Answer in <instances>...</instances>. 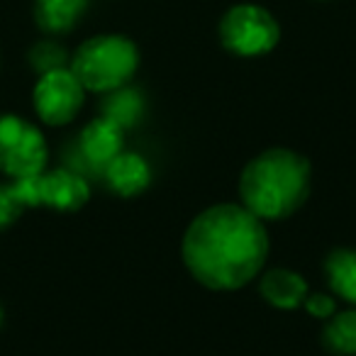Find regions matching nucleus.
I'll use <instances>...</instances> for the list:
<instances>
[{
  "label": "nucleus",
  "mask_w": 356,
  "mask_h": 356,
  "mask_svg": "<svg viewBox=\"0 0 356 356\" xmlns=\"http://www.w3.org/2000/svg\"><path fill=\"white\" fill-rule=\"evenodd\" d=\"M268 229L242 203L203 210L184 234V264L210 291H237L261 273L268 259Z\"/></svg>",
  "instance_id": "1"
},
{
  "label": "nucleus",
  "mask_w": 356,
  "mask_h": 356,
  "mask_svg": "<svg viewBox=\"0 0 356 356\" xmlns=\"http://www.w3.org/2000/svg\"><path fill=\"white\" fill-rule=\"evenodd\" d=\"M312 168L302 154L273 147L254 156L239 176L242 205L259 220L291 218L310 195Z\"/></svg>",
  "instance_id": "2"
},
{
  "label": "nucleus",
  "mask_w": 356,
  "mask_h": 356,
  "mask_svg": "<svg viewBox=\"0 0 356 356\" xmlns=\"http://www.w3.org/2000/svg\"><path fill=\"white\" fill-rule=\"evenodd\" d=\"M139 66V51L122 35H98L83 42L71 59V71L86 90L110 93L129 83Z\"/></svg>",
  "instance_id": "3"
},
{
  "label": "nucleus",
  "mask_w": 356,
  "mask_h": 356,
  "mask_svg": "<svg viewBox=\"0 0 356 356\" xmlns=\"http://www.w3.org/2000/svg\"><path fill=\"white\" fill-rule=\"evenodd\" d=\"M220 40L225 49L237 56H264L278 44L281 27L276 17L261 6H234L220 22Z\"/></svg>",
  "instance_id": "4"
},
{
  "label": "nucleus",
  "mask_w": 356,
  "mask_h": 356,
  "mask_svg": "<svg viewBox=\"0 0 356 356\" xmlns=\"http://www.w3.org/2000/svg\"><path fill=\"white\" fill-rule=\"evenodd\" d=\"M13 188L25 208L47 205L61 213L81 210L90 198L88 181L71 168H54V171H42L37 176L13 178Z\"/></svg>",
  "instance_id": "5"
},
{
  "label": "nucleus",
  "mask_w": 356,
  "mask_h": 356,
  "mask_svg": "<svg viewBox=\"0 0 356 356\" xmlns=\"http://www.w3.org/2000/svg\"><path fill=\"white\" fill-rule=\"evenodd\" d=\"M47 149L44 134L17 115H0V171L10 178H27L44 171Z\"/></svg>",
  "instance_id": "6"
},
{
  "label": "nucleus",
  "mask_w": 356,
  "mask_h": 356,
  "mask_svg": "<svg viewBox=\"0 0 356 356\" xmlns=\"http://www.w3.org/2000/svg\"><path fill=\"white\" fill-rule=\"evenodd\" d=\"M35 110L47 124H66L79 115L86 88L71 69L42 74L35 86Z\"/></svg>",
  "instance_id": "7"
},
{
  "label": "nucleus",
  "mask_w": 356,
  "mask_h": 356,
  "mask_svg": "<svg viewBox=\"0 0 356 356\" xmlns=\"http://www.w3.org/2000/svg\"><path fill=\"white\" fill-rule=\"evenodd\" d=\"M124 144V129L120 124L110 122L108 118L100 115L98 120L86 124V129L81 132L79 147L81 156L95 168H105L120 152Z\"/></svg>",
  "instance_id": "8"
},
{
  "label": "nucleus",
  "mask_w": 356,
  "mask_h": 356,
  "mask_svg": "<svg viewBox=\"0 0 356 356\" xmlns=\"http://www.w3.org/2000/svg\"><path fill=\"white\" fill-rule=\"evenodd\" d=\"M108 186L122 198H134L144 193L152 184V166L137 152H120L108 166L103 168Z\"/></svg>",
  "instance_id": "9"
},
{
  "label": "nucleus",
  "mask_w": 356,
  "mask_h": 356,
  "mask_svg": "<svg viewBox=\"0 0 356 356\" xmlns=\"http://www.w3.org/2000/svg\"><path fill=\"white\" fill-rule=\"evenodd\" d=\"M259 293L268 305L278 307V310H296L305 302L310 288L300 273L291 271V268H271L259 281Z\"/></svg>",
  "instance_id": "10"
},
{
  "label": "nucleus",
  "mask_w": 356,
  "mask_h": 356,
  "mask_svg": "<svg viewBox=\"0 0 356 356\" xmlns=\"http://www.w3.org/2000/svg\"><path fill=\"white\" fill-rule=\"evenodd\" d=\"M325 276L339 300L356 307V249H334L325 259Z\"/></svg>",
  "instance_id": "11"
},
{
  "label": "nucleus",
  "mask_w": 356,
  "mask_h": 356,
  "mask_svg": "<svg viewBox=\"0 0 356 356\" xmlns=\"http://www.w3.org/2000/svg\"><path fill=\"white\" fill-rule=\"evenodd\" d=\"M88 8V0H37L35 17L40 27L51 35L69 32Z\"/></svg>",
  "instance_id": "12"
},
{
  "label": "nucleus",
  "mask_w": 356,
  "mask_h": 356,
  "mask_svg": "<svg viewBox=\"0 0 356 356\" xmlns=\"http://www.w3.org/2000/svg\"><path fill=\"white\" fill-rule=\"evenodd\" d=\"M100 115L108 118L110 122L120 124L122 129H129L142 120L144 115V98L139 95V90L122 86V88H115L110 93H105L103 108Z\"/></svg>",
  "instance_id": "13"
},
{
  "label": "nucleus",
  "mask_w": 356,
  "mask_h": 356,
  "mask_svg": "<svg viewBox=\"0 0 356 356\" xmlns=\"http://www.w3.org/2000/svg\"><path fill=\"white\" fill-rule=\"evenodd\" d=\"M322 344L337 356H356V307L337 310L327 320Z\"/></svg>",
  "instance_id": "14"
},
{
  "label": "nucleus",
  "mask_w": 356,
  "mask_h": 356,
  "mask_svg": "<svg viewBox=\"0 0 356 356\" xmlns=\"http://www.w3.org/2000/svg\"><path fill=\"white\" fill-rule=\"evenodd\" d=\"M66 61H69V54L56 42H40L30 51V64L35 66V71H40V76L56 69H66Z\"/></svg>",
  "instance_id": "15"
},
{
  "label": "nucleus",
  "mask_w": 356,
  "mask_h": 356,
  "mask_svg": "<svg viewBox=\"0 0 356 356\" xmlns=\"http://www.w3.org/2000/svg\"><path fill=\"white\" fill-rule=\"evenodd\" d=\"M22 210H25V205H22V200L17 198L13 184L0 186V229L10 227V225L22 215Z\"/></svg>",
  "instance_id": "16"
},
{
  "label": "nucleus",
  "mask_w": 356,
  "mask_h": 356,
  "mask_svg": "<svg viewBox=\"0 0 356 356\" xmlns=\"http://www.w3.org/2000/svg\"><path fill=\"white\" fill-rule=\"evenodd\" d=\"M302 307H305L310 315L320 317V320H330L337 312V300H334V296H327V293H307Z\"/></svg>",
  "instance_id": "17"
},
{
  "label": "nucleus",
  "mask_w": 356,
  "mask_h": 356,
  "mask_svg": "<svg viewBox=\"0 0 356 356\" xmlns=\"http://www.w3.org/2000/svg\"><path fill=\"white\" fill-rule=\"evenodd\" d=\"M0 320H3V307H0Z\"/></svg>",
  "instance_id": "18"
}]
</instances>
